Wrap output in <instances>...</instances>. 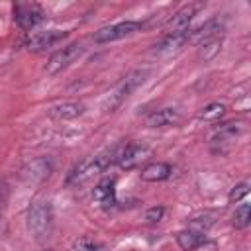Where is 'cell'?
I'll return each mask as SVG.
<instances>
[{
	"instance_id": "52a82bcc",
	"label": "cell",
	"mask_w": 251,
	"mask_h": 251,
	"mask_svg": "<svg viewBox=\"0 0 251 251\" xmlns=\"http://www.w3.org/2000/svg\"><path fill=\"white\" fill-rule=\"evenodd\" d=\"M67 37V31H61V29H45V31H37L33 35L27 37L25 41V47L27 51H43L47 47H53L55 43L63 41Z\"/></svg>"
},
{
	"instance_id": "5b68a950",
	"label": "cell",
	"mask_w": 251,
	"mask_h": 251,
	"mask_svg": "<svg viewBox=\"0 0 251 251\" xmlns=\"http://www.w3.org/2000/svg\"><path fill=\"white\" fill-rule=\"evenodd\" d=\"M45 20V12L35 2H18L14 4V22L22 29H33Z\"/></svg>"
},
{
	"instance_id": "e0dca14e",
	"label": "cell",
	"mask_w": 251,
	"mask_h": 251,
	"mask_svg": "<svg viewBox=\"0 0 251 251\" xmlns=\"http://www.w3.org/2000/svg\"><path fill=\"white\" fill-rule=\"evenodd\" d=\"M243 131H245V126H243V124L229 122V124L220 126V127H218V129L212 133V141H214V143H227V141L237 139V137H239Z\"/></svg>"
},
{
	"instance_id": "44dd1931",
	"label": "cell",
	"mask_w": 251,
	"mask_h": 251,
	"mask_svg": "<svg viewBox=\"0 0 251 251\" xmlns=\"http://www.w3.org/2000/svg\"><path fill=\"white\" fill-rule=\"evenodd\" d=\"M220 45H222V39H220V37L202 43V45H200V57H204V59H212V57L220 51Z\"/></svg>"
},
{
	"instance_id": "2e32d148",
	"label": "cell",
	"mask_w": 251,
	"mask_h": 251,
	"mask_svg": "<svg viewBox=\"0 0 251 251\" xmlns=\"http://www.w3.org/2000/svg\"><path fill=\"white\" fill-rule=\"evenodd\" d=\"M178 122V110L176 108H161L147 116V124L151 127H165Z\"/></svg>"
},
{
	"instance_id": "ba28073f",
	"label": "cell",
	"mask_w": 251,
	"mask_h": 251,
	"mask_svg": "<svg viewBox=\"0 0 251 251\" xmlns=\"http://www.w3.org/2000/svg\"><path fill=\"white\" fill-rule=\"evenodd\" d=\"M222 31H224V22H222L220 18H212V20H208L206 24L198 25L196 29H190V43L202 45V43H206V41L218 39Z\"/></svg>"
},
{
	"instance_id": "4fadbf2b",
	"label": "cell",
	"mask_w": 251,
	"mask_h": 251,
	"mask_svg": "<svg viewBox=\"0 0 251 251\" xmlns=\"http://www.w3.org/2000/svg\"><path fill=\"white\" fill-rule=\"evenodd\" d=\"M171 175H173V167L169 163H161V161L145 165L139 173L141 180H147V182H161V180H167Z\"/></svg>"
},
{
	"instance_id": "5bb4252c",
	"label": "cell",
	"mask_w": 251,
	"mask_h": 251,
	"mask_svg": "<svg viewBox=\"0 0 251 251\" xmlns=\"http://www.w3.org/2000/svg\"><path fill=\"white\" fill-rule=\"evenodd\" d=\"M176 243L182 251H194L206 243V235L202 229H182L176 233Z\"/></svg>"
},
{
	"instance_id": "6da1fadb",
	"label": "cell",
	"mask_w": 251,
	"mask_h": 251,
	"mask_svg": "<svg viewBox=\"0 0 251 251\" xmlns=\"http://www.w3.org/2000/svg\"><path fill=\"white\" fill-rule=\"evenodd\" d=\"M147 75H149V71L147 69H139V71H133V73H129L122 82H118L114 88H112V92L106 96V100H104V112H116L129 96H131V92L139 86V84H143V80L147 78Z\"/></svg>"
},
{
	"instance_id": "8992f818",
	"label": "cell",
	"mask_w": 251,
	"mask_h": 251,
	"mask_svg": "<svg viewBox=\"0 0 251 251\" xmlns=\"http://www.w3.org/2000/svg\"><path fill=\"white\" fill-rule=\"evenodd\" d=\"M143 27L141 22H133V20H127V22H118V24H112V25H106V27H100L96 33H94V41L96 43H110V41H118V39H124L135 31H139Z\"/></svg>"
},
{
	"instance_id": "7c38bea8",
	"label": "cell",
	"mask_w": 251,
	"mask_h": 251,
	"mask_svg": "<svg viewBox=\"0 0 251 251\" xmlns=\"http://www.w3.org/2000/svg\"><path fill=\"white\" fill-rule=\"evenodd\" d=\"M196 10H198V4L182 6V8H180V10L167 22L169 33H171V31H184V29H188V24H190L192 18L196 16Z\"/></svg>"
},
{
	"instance_id": "8fae6325",
	"label": "cell",
	"mask_w": 251,
	"mask_h": 251,
	"mask_svg": "<svg viewBox=\"0 0 251 251\" xmlns=\"http://www.w3.org/2000/svg\"><path fill=\"white\" fill-rule=\"evenodd\" d=\"M190 43V29H184V31H171L167 33L157 45H155V51L157 53H171V51H178L182 45Z\"/></svg>"
},
{
	"instance_id": "d6986e66",
	"label": "cell",
	"mask_w": 251,
	"mask_h": 251,
	"mask_svg": "<svg viewBox=\"0 0 251 251\" xmlns=\"http://www.w3.org/2000/svg\"><path fill=\"white\" fill-rule=\"evenodd\" d=\"M249 220H251V206L249 204H241L235 208L233 216H231V226L235 229H243L249 226Z\"/></svg>"
},
{
	"instance_id": "603a6c76",
	"label": "cell",
	"mask_w": 251,
	"mask_h": 251,
	"mask_svg": "<svg viewBox=\"0 0 251 251\" xmlns=\"http://www.w3.org/2000/svg\"><path fill=\"white\" fill-rule=\"evenodd\" d=\"M163 216H165V208H163V206H153V208H149V210L145 212V220L151 222V224L161 222Z\"/></svg>"
},
{
	"instance_id": "ac0fdd59",
	"label": "cell",
	"mask_w": 251,
	"mask_h": 251,
	"mask_svg": "<svg viewBox=\"0 0 251 251\" xmlns=\"http://www.w3.org/2000/svg\"><path fill=\"white\" fill-rule=\"evenodd\" d=\"M224 114H226V106L220 104V102H212V104H208L206 108H202L198 112V118L204 120V122H218Z\"/></svg>"
},
{
	"instance_id": "7a4b0ae2",
	"label": "cell",
	"mask_w": 251,
	"mask_h": 251,
	"mask_svg": "<svg viewBox=\"0 0 251 251\" xmlns=\"http://www.w3.org/2000/svg\"><path fill=\"white\" fill-rule=\"evenodd\" d=\"M53 226V208L47 200H35L27 208V229L35 237H45Z\"/></svg>"
},
{
	"instance_id": "9c48e42d",
	"label": "cell",
	"mask_w": 251,
	"mask_h": 251,
	"mask_svg": "<svg viewBox=\"0 0 251 251\" xmlns=\"http://www.w3.org/2000/svg\"><path fill=\"white\" fill-rule=\"evenodd\" d=\"M51 171H53V163L47 157H37L22 169V178L27 182H41L51 175Z\"/></svg>"
},
{
	"instance_id": "3957f363",
	"label": "cell",
	"mask_w": 251,
	"mask_h": 251,
	"mask_svg": "<svg viewBox=\"0 0 251 251\" xmlns=\"http://www.w3.org/2000/svg\"><path fill=\"white\" fill-rule=\"evenodd\" d=\"M82 53H84L82 43H71V45H67V47L55 51V53L49 57L47 65H45L47 75H57V73L65 71V69H67L69 65H73Z\"/></svg>"
},
{
	"instance_id": "cb8c5ba5",
	"label": "cell",
	"mask_w": 251,
	"mask_h": 251,
	"mask_svg": "<svg viewBox=\"0 0 251 251\" xmlns=\"http://www.w3.org/2000/svg\"><path fill=\"white\" fill-rule=\"evenodd\" d=\"M8 192H10L8 182H6L4 178H0V208L6 204V200H8Z\"/></svg>"
},
{
	"instance_id": "9a60e30c",
	"label": "cell",
	"mask_w": 251,
	"mask_h": 251,
	"mask_svg": "<svg viewBox=\"0 0 251 251\" xmlns=\"http://www.w3.org/2000/svg\"><path fill=\"white\" fill-rule=\"evenodd\" d=\"M55 120H75L84 114V104L82 102H63L51 108L49 112Z\"/></svg>"
},
{
	"instance_id": "7402d4cb",
	"label": "cell",
	"mask_w": 251,
	"mask_h": 251,
	"mask_svg": "<svg viewBox=\"0 0 251 251\" xmlns=\"http://www.w3.org/2000/svg\"><path fill=\"white\" fill-rule=\"evenodd\" d=\"M247 192H249V180H243V182H239L231 188L227 198H229V202H239L243 196H247Z\"/></svg>"
},
{
	"instance_id": "30bf717a",
	"label": "cell",
	"mask_w": 251,
	"mask_h": 251,
	"mask_svg": "<svg viewBox=\"0 0 251 251\" xmlns=\"http://www.w3.org/2000/svg\"><path fill=\"white\" fill-rule=\"evenodd\" d=\"M92 198L100 208H112L116 204V178L114 176H104L94 186Z\"/></svg>"
},
{
	"instance_id": "ffe728a7",
	"label": "cell",
	"mask_w": 251,
	"mask_h": 251,
	"mask_svg": "<svg viewBox=\"0 0 251 251\" xmlns=\"http://www.w3.org/2000/svg\"><path fill=\"white\" fill-rule=\"evenodd\" d=\"M75 251H106V247L90 237H80L75 241Z\"/></svg>"
},
{
	"instance_id": "277c9868",
	"label": "cell",
	"mask_w": 251,
	"mask_h": 251,
	"mask_svg": "<svg viewBox=\"0 0 251 251\" xmlns=\"http://www.w3.org/2000/svg\"><path fill=\"white\" fill-rule=\"evenodd\" d=\"M151 155V149L147 145H141V143H135V141H122V149H120V155H118V167L122 169H135L139 167L143 161H147Z\"/></svg>"
}]
</instances>
